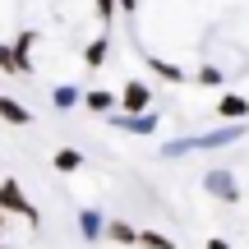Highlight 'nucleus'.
Instances as JSON below:
<instances>
[{
  "label": "nucleus",
  "mask_w": 249,
  "mask_h": 249,
  "mask_svg": "<svg viewBox=\"0 0 249 249\" xmlns=\"http://www.w3.org/2000/svg\"><path fill=\"white\" fill-rule=\"evenodd\" d=\"M249 124L231 120V124H217L208 134H194V139H180V143H161V157H189V152H213V148H231L235 139H245Z\"/></svg>",
  "instance_id": "1"
},
{
  "label": "nucleus",
  "mask_w": 249,
  "mask_h": 249,
  "mask_svg": "<svg viewBox=\"0 0 249 249\" xmlns=\"http://www.w3.org/2000/svg\"><path fill=\"white\" fill-rule=\"evenodd\" d=\"M0 213H18L23 222H33V226H37V208H33V198L18 189V180H14V176L0 180Z\"/></svg>",
  "instance_id": "2"
},
{
  "label": "nucleus",
  "mask_w": 249,
  "mask_h": 249,
  "mask_svg": "<svg viewBox=\"0 0 249 249\" xmlns=\"http://www.w3.org/2000/svg\"><path fill=\"white\" fill-rule=\"evenodd\" d=\"M203 189L217 198V203H235V198H240V185H235L231 171H208V176H203Z\"/></svg>",
  "instance_id": "3"
},
{
  "label": "nucleus",
  "mask_w": 249,
  "mask_h": 249,
  "mask_svg": "<svg viewBox=\"0 0 249 249\" xmlns=\"http://www.w3.org/2000/svg\"><path fill=\"white\" fill-rule=\"evenodd\" d=\"M111 124L124 134H152L157 129V116L152 111H111Z\"/></svg>",
  "instance_id": "4"
},
{
  "label": "nucleus",
  "mask_w": 249,
  "mask_h": 249,
  "mask_svg": "<svg viewBox=\"0 0 249 249\" xmlns=\"http://www.w3.org/2000/svg\"><path fill=\"white\" fill-rule=\"evenodd\" d=\"M148 107H152V88L143 79H129L120 88V111H148Z\"/></svg>",
  "instance_id": "5"
},
{
  "label": "nucleus",
  "mask_w": 249,
  "mask_h": 249,
  "mask_svg": "<svg viewBox=\"0 0 249 249\" xmlns=\"http://www.w3.org/2000/svg\"><path fill=\"white\" fill-rule=\"evenodd\" d=\"M83 107H88L92 116H111V111L120 107V92H111V88H92V92H83Z\"/></svg>",
  "instance_id": "6"
},
{
  "label": "nucleus",
  "mask_w": 249,
  "mask_h": 249,
  "mask_svg": "<svg viewBox=\"0 0 249 249\" xmlns=\"http://www.w3.org/2000/svg\"><path fill=\"white\" fill-rule=\"evenodd\" d=\"M79 235H83L88 245H97L102 235H107V217L92 213V208H83V213H79Z\"/></svg>",
  "instance_id": "7"
},
{
  "label": "nucleus",
  "mask_w": 249,
  "mask_h": 249,
  "mask_svg": "<svg viewBox=\"0 0 249 249\" xmlns=\"http://www.w3.org/2000/svg\"><path fill=\"white\" fill-rule=\"evenodd\" d=\"M0 120H5V124H33V111H28L23 102H14V97L0 92Z\"/></svg>",
  "instance_id": "8"
},
{
  "label": "nucleus",
  "mask_w": 249,
  "mask_h": 249,
  "mask_svg": "<svg viewBox=\"0 0 249 249\" xmlns=\"http://www.w3.org/2000/svg\"><path fill=\"white\" fill-rule=\"evenodd\" d=\"M217 116H222V120H245L249 116V102L240 97V92H226V97L217 102Z\"/></svg>",
  "instance_id": "9"
},
{
  "label": "nucleus",
  "mask_w": 249,
  "mask_h": 249,
  "mask_svg": "<svg viewBox=\"0 0 249 249\" xmlns=\"http://www.w3.org/2000/svg\"><path fill=\"white\" fill-rule=\"evenodd\" d=\"M33 46H37V33H33V28H23V33H18V42H14V51H18V65H23V74H33Z\"/></svg>",
  "instance_id": "10"
},
{
  "label": "nucleus",
  "mask_w": 249,
  "mask_h": 249,
  "mask_svg": "<svg viewBox=\"0 0 249 249\" xmlns=\"http://www.w3.org/2000/svg\"><path fill=\"white\" fill-rule=\"evenodd\" d=\"M107 240H116V245H139V231H134L129 222H120V217H111V222H107Z\"/></svg>",
  "instance_id": "11"
},
{
  "label": "nucleus",
  "mask_w": 249,
  "mask_h": 249,
  "mask_svg": "<svg viewBox=\"0 0 249 249\" xmlns=\"http://www.w3.org/2000/svg\"><path fill=\"white\" fill-rule=\"evenodd\" d=\"M107 51H111L107 33H102V37H92V42H88V51H83V65H88V70H102V60H107Z\"/></svg>",
  "instance_id": "12"
},
{
  "label": "nucleus",
  "mask_w": 249,
  "mask_h": 249,
  "mask_svg": "<svg viewBox=\"0 0 249 249\" xmlns=\"http://www.w3.org/2000/svg\"><path fill=\"white\" fill-rule=\"evenodd\" d=\"M51 102H55V111H70V107H83V92L74 88V83H60V88L51 92Z\"/></svg>",
  "instance_id": "13"
},
{
  "label": "nucleus",
  "mask_w": 249,
  "mask_h": 249,
  "mask_svg": "<svg viewBox=\"0 0 249 249\" xmlns=\"http://www.w3.org/2000/svg\"><path fill=\"white\" fill-rule=\"evenodd\" d=\"M148 70H152V74H161V79H171V83H185V70H176V65L157 60V55H152V60H148Z\"/></svg>",
  "instance_id": "14"
},
{
  "label": "nucleus",
  "mask_w": 249,
  "mask_h": 249,
  "mask_svg": "<svg viewBox=\"0 0 249 249\" xmlns=\"http://www.w3.org/2000/svg\"><path fill=\"white\" fill-rule=\"evenodd\" d=\"M0 74H23V65H18V51L14 46L0 42Z\"/></svg>",
  "instance_id": "15"
},
{
  "label": "nucleus",
  "mask_w": 249,
  "mask_h": 249,
  "mask_svg": "<svg viewBox=\"0 0 249 249\" xmlns=\"http://www.w3.org/2000/svg\"><path fill=\"white\" fill-rule=\"evenodd\" d=\"M79 166H83V157H79L74 148H60V152H55V171H65V176H70V171H79Z\"/></svg>",
  "instance_id": "16"
},
{
  "label": "nucleus",
  "mask_w": 249,
  "mask_h": 249,
  "mask_svg": "<svg viewBox=\"0 0 249 249\" xmlns=\"http://www.w3.org/2000/svg\"><path fill=\"white\" fill-rule=\"evenodd\" d=\"M139 245L143 249H176V245H171V235H161V231H139Z\"/></svg>",
  "instance_id": "17"
},
{
  "label": "nucleus",
  "mask_w": 249,
  "mask_h": 249,
  "mask_svg": "<svg viewBox=\"0 0 249 249\" xmlns=\"http://www.w3.org/2000/svg\"><path fill=\"white\" fill-rule=\"evenodd\" d=\"M222 79H226V74L217 70V65H208V70H198V83H208V88H222Z\"/></svg>",
  "instance_id": "18"
},
{
  "label": "nucleus",
  "mask_w": 249,
  "mask_h": 249,
  "mask_svg": "<svg viewBox=\"0 0 249 249\" xmlns=\"http://www.w3.org/2000/svg\"><path fill=\"white\" fill-rule=\"evenodd\" d=\"M116 5H120V0H97V14H102V18L111 23V14H116Z\"/></svg>",
  "instance_id": "19"
},
{
  "label": "nucleus",
  "mask_w": 249,
  "mask_h": 249,
  "mask_svg": "<svg viewBox=\"0 0 249 249\" xmlns=\"http://www.w3.org/2000/svg\"><path fill=\"white\" fill-rule=\"evenodd\" d=\"M203 249H231V245H226V240H222V235H213V240H208Z\"/></svg>",
  "instance_id": "20"
},
{
  "label": "nucleus",
  "mask_w": 249,
  "mask_h": 249,
  "mask_svg": "<svg viewBox=\"0 0 249 249\" xmlns=\"http://www.w3.org/2000/svg\"><path fill=\"white\" fill-rule=\"evenodd\" d=\"M120 9H129V14H134V9H139V0H120Z\"/></svg>",
  "instance_id": "21"
}]
</instances>
